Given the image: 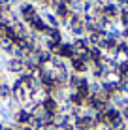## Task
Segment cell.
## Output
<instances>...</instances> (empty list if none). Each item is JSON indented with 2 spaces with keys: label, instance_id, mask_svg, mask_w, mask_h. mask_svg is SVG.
<instances>
[{
  "label": "cell",
  "instance_id": "2",
  "mask_svg": "<svg viewBox=\"0 0 128 130\" xmlns=\"http://www.w3.org/2000/svg\"><path fill=\"white\" fill-rule=\"evenodd\" d=\"M13 96V91H11V83H8V81H4V83H0V102L2 104H6L8 100Z\"/></svg>",
  "mask_w": 128,
  "mask_h": 130
},
{
  "label": "cell",
  "instance_id": "3",
  "mask_svg": "<svg viewBox=\"0 0 128 130\" xmlns=\"http://www.w3.org/2000/svg\"><path fill=\"white\" fill-rule=\"evenodd\" d=\"M0 123H2V115H0Z\"/></svg>",
  "mask_w": 128,
  "mask_h": 130
},
{
  "label": "cell",
  "instance_id": "1",
  "mask_svg": "<svg viewBox=\"0 0 128 130\" xmlns=\"http://www.w3.org/2000/svg\"><path fill=\"white\" fill-rule=\"evenodd\" d=\"M19 15H21V21H25V23H30L34 17H38V15H40V13H38V6H36V4H32V2H25V4H21V8H19Z\"/></svg>",
  "mask_w": 128,
  "mask_h": 130
}]
</instances>
